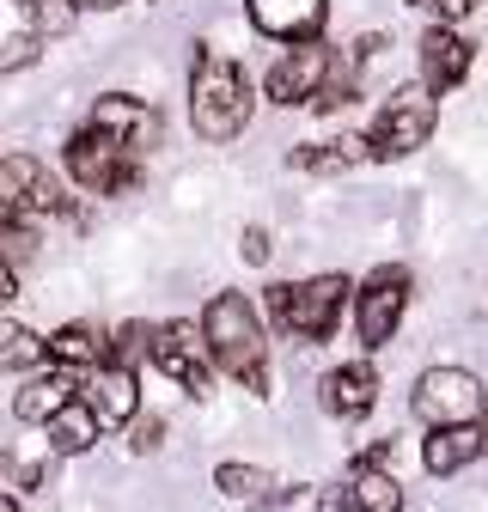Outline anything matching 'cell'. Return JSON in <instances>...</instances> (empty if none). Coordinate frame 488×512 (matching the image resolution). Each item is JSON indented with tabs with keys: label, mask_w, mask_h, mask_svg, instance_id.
Masks as SVG:
<instances>
[{
	"label": "cell",
	"mask_w": 488,
	"mask_h": 512,
	"mask_svg": "<svg viewBox=\"0 0 488 512\" xmlns=\"http://www.w3.org/2000/svg\"><path fill=\"white\" fill-rule=\"evenodd\" d=\"M129 445H135V452H159V445H165V421L159 415H147V421L135 415V439Z\"/></svg>",
	"instance_id": "obj_26"
},
{
	"label": "cell",
	"mask_w": 488,
	"mask_h": 512,
	"mask_svg": "<svg viewBox=\"0 0 488 512\" xmlns=\"http://www.w3.org/2000/svg\"><path fill=\"white\" fill-rule=\"evenodd\" d=\"M153 366L165 378H177L190 397H208L214 391V354H208V336L196 324H159L153 330Z\"/></svg>",
	"instance_id": "obj_8"
},
{
	"label": "cell",
	"mask_w": 488,
	"mask_h": 512,
	"mask_svg": "<svg viewBox=\"0 0 488 512\" xmlns=\"http://www.w3.org/2000/svg\"><path fill=\"white\" fill-rule=\"evenodd\" d=\"M68 171H74L80 189H92V196H129V189L141 183V153L129 141H116L110 128L86 122L68 141Z\"/></svg>",
	"instance_id": "obj_4"
},
{
	"label": "cell",
	"mask_w": 488,
	"mask_h": 512,
	"mask_svg": "<svg viewBox=\"0 0 488 512\" xmlns=\"http://www.w3.org/2000/svg\"><path fill=\"white\" fill-rule=\"evenodd\" d=\"M330 80H336V55H330V43H318V37H312V43H293V49L275 61V68H269V80H263V86H269V98H275V104H287V110H293V104H318Z\"/></svg>",
	"instance_id": "obj_9"
},
{
	"label": "cell",
	"mask_w": 488,
	"mask_h": 512,
	"mask_svg": "<svg viewBox=\"0 0 488 512\" xmlns=\"http://www.w3.org/2000/svg\"><path fill=\"white\" fill-rule=\"evenodd\" d=\"M43 433H49V452H55V458H80V452H92V445H98L104 421H98V409H92L86 397H74Z\"/></svg>",
	"instance_id": "obj_20"
},
{
	"label": "cell",
	"mask_w": 488,
	"mask_h": 512,
	"mask_svg": "<svg viewBox=\"0 0 488 512\" xmlns=\"http://www.w3.org/2000/svg\"><path fill=\"white\" fill-rule=\"evenodd\" d=\"M403 305H409V269L403 263H385L366 275V287L354 293V324H360V342L366 348H385L403 324Z\"/></svg>",
	"instance_id": "obj_7"
},
{
	"label": "cell",
	"mask_w": 488,
	"mask_h": 512,
	"mask_svg": "<svg viewBox=\"0 0 488 512\" xmlns=\"http://www.w3.org/2000/svg\"><path fill=\"white\" fill-rule=\"evenodd\" d=\"M318 512H403V488H397V476L385 464L354 458L348 482H336V488L318 494Z\"/></svg>",
	"instance_id": "obj_10"
},
{
	"label": "cell",
	"mask_w": 488,
	"mask_h": 512,
	"mask_svg": "<svg viewBox=\"0 0 488 512\" xmlns=\"http://www.w3.org/2000/svg\"><path fill=\"white\" fill-rule=\"evenodd\" d=\"M251 74L238 68L232 55H196V68H190V122H196V135L202 141H238L244 128H251Z\"/></svg>",
	"instance_id": "obj_2"
},
{
	"label": "cell",
	"mask_w": 488,
	"mask_h": 512,
	"mask_svg": "<svg viewBox=\"0 0 488 512\" xmlns=\"http://www.w3.org/2000/svg\"><path fill=\"white\" fill-rule=\"evenodd\" d=\"M141 348H153V330H147V324H122V330H116V342H110V360L129 366Z\"/></svg>",
	"instance_id": "obj_24"
},
{
	"label": "cell",
	"mask_w": 488,
	"mask_h": 512,
	"mask_svg": "<svg viewBox=\"0 0 488 512\" xmlns=\"http://www.w3.org/2000/svg\"><path fill=\"white\" fill-rule=\"evenodd\" d=\"M202 336L220 372H232L238 384H251L257 397H269V342H263V317L244 293H214L202 311Z\"/></svg>",
	"instance_id": "obj_1"
},
{
	"label": "cell",
	"mask_w": 488,
	"mask_h": 512,
	"mask_svg": "<svg viewBox=\"0 0 488 512\" xmlns=\"http://www.w3.org/2000/svg\"><path fill=\"white\" fill-rule=\"evenodd\" d=\"M214 488L226 494V500H244L251 512H269V506H281V500H293V488H281L269 470H257V464H220L214 470Z\"/></svg>",
	"instance_id": "obj_19"
},
{
	"label": "cell",
	"mask_w": 488,
	"mask_h": 512,
	"mask_svg": "<svg viewBox=\"0 0 488 512\" xmlns=\"http://www.w3.org/2000/svg\"><path fill=\"white\" fill-rule=\"evenodd\" d=\"M80 397V378L68 372V366H55V372H37V378H25L19 384V397H13V415L19 421H31V427H49L61 409H68Z\"/></svg>",
	"instance_id": "obj_17"
},
{
	"label": "cell",
	"mask_w": 488,
	"mask_h": 512,
	"mask_svg": "<svg viewBox=\"0 0 488 512\" xmlns=\"http://www.w3.org/2000/svg\"><path fill=\"white\" fill-rule=\"evenodd\" d=\"M238 250H244V263H269V232H263V226H244Z\"/></svg>",
	"instance_id": "obj_28"
},
{
	"label": "cell",
	"mask_w": 488,
	"mask_h": 512,
	"mask_svg": "<svg viewBox=\"0 0 488 512\" xmlns=\"http://www.w3.org/2000/svg\"><path fill=\"white\" fill-rule=\"evenodd\" d=\"M360 159H373V141H354V135H342V141H330V147L293 153L299 171H342V165H360Z\"/></svg>",
	"instance_id": "obj_22"
},
{
	"label": "cell",
	"mask_w": 488,
	"mask_h": 512,
	"mask_svg": "<svg viewBox=\"0 0 488 512\" xmlns=\"http://www.w3.org/2000/svg\"><path fill=\"white\" fill-rule=\"evenodd\" d=\"M80 397L98 409L104 427H122V421H135L141 415V384H135V366H122V360H104L86 372L80 384Z\"/></svg>",
	"instance_id": "obj_12"
},
{
	"label": "cell",
	"mask_w": 488,
	"mask_h": 512,
	"mask_svg": "<svg viewBox=\"0 0 488 512\" xmlns=\"http://www.w3.org/2000/svg\"><path fill=\"white\" fill-rule=\"evenodd\" d=\"M415 415H421L427 427H464V421H482V415H488L482 378L464 372V366H427L421 384H415Z\"/></svg>",
	"instance_id": "obj_6"
},
{
	"label": "cell",
	"mask_w": 488,
	"mask_h": 512,
	"mask_svg": "<svg viewBox=\"0 0 488 512\" xmlns=\"http://www.w3.org/2000/svg\"><path fill=\"white\" fill-rule=\"evenodd\" d=\"M476 458H488V445H482V421L434 427V433H427V445H421V464L434 470V476H452V470H464V464H476Z\"/></svg>",
	"instance_id": "obj_18"
},
{
	"label": "cell",
	"mask_w": 488,
	"mask_h": 512,
	"mask_svg": "<svg viewBox=\"0 0 488 512\" xmlns=\"http://www.w3.org/2000/svg\"><path fill=\"white\" fill-rule=\"evenodd\" d=\"M373 403H379V372L366 360H348V366L324 372V415L360 421V415H373Z\"/></svg>",
	"instance_id": "obj_16"
},
{
	"label": "cell",
	"mask_w": 488,
	"mask_h": 512,
	"mask_svg": "<svg viewBox=\"0 0 488 512\" xmlns=\"http://www.w3.org/2000/svg\"><path fill=\"white\" fill-rule=\"evenodd\" d=\"M49 360L68 366V372H92V366L110 360V336H104L98 324H61V330L49 336Z\"/></svg>",
	"instance_id": "obj_21"
},
{
	"label": "cell",
	"mask_w": 488,
	"mask_h": 512,
	"mask_svg": "<svg viewBox=\"0 0 488 512\" xmlns=\"http://www.w3.org/2000/svg\"><path fill=\"white\" fill-rule=\"evenodd\" d=\"M92 122L110 128L116 141H129L135 153H153V147H159V110L141 104V98H129V92H104V98L92 104Z\"/></svg>",
	"instance_id": "obj_14"
},
{
	"label": "cell",
	"mask_w": 488,
	"mask_h": 512,
	"mask_svg": "<svg viewBox=\"0 0 488 512\" xmlns=\"http://www.w3.org/2000/svg\"><path fill=\"white\" fill-rule=\"evenodd\" d=\"M354 281L348 275H312V281H275L269 287V324L293 342H330L342 311L354 305Z\"/></svg>",
	"instance_id": "obj_3"
},
{
	"label": "cell",
	"mask_w": 488,
	"mask_h": 512,
	"mask_svg": "<svg viewBox=\"0 0 488 512\" xmlns=\"http://www.w3.org/2000/svg\"><path fill=\"white\" fill-rule=\"evenodd\" d=\"M409 7H421V13H434L440 25H452V19H464L476 0H409Z\"/></svg>",
	"instance_id": "obj_27"
},
{
	"label": "cell",
	"mask_w": 488,
	"mask_h": 512,
	"mask_svg": "<svg viewBox=\"0 0 488 512\" xmlns=\"http://www.w3.org/2000/svg\"><path fill=\"white\" fill-rule=\"evenodd\" d=\"M244 13L275 43H312L324 31V0H244Z\"/></svg>",
	"instance_id": "obj_13"
},
{
	"label": "cell",
	"mask_w": 488,
	"mask_h": 512,
	"mask_svg": "<svg viewBox=\"0 0 488 512\" xmlns=\"http://www.w3.org/2000/svg\"><path fill=\"white\" fill-rule=\"evenodd\" d=\"M74 7L86 13V7H98V13H110V7H122V0H74Z\"/></svg>",
	"instance_id": "obj_29"
},
{
	"label": "cell",
	"mask_w": 488,
	"mask_h": 512,
	"mask_svg": "<svg viewBox=\"0 0 488 512\" xmlns=\"http://www.w3.org/2000/svg\"><path fill=\"white\" fill-rule=\"evenodd\" d=\"M31 55H37V37H31V31H13V37H7V55H0V74H19Z\"/></svg>",
	"instance_id": "obj_25"
},
{
	"label": "cell",
	"mask_w": 488,
	"mask_h": 512,
	"mask_svg": "<svg viewBox=\"0 0 488 512\" xmlns=\"http://www.w3.org/2000/svg\"><path fill=\"white\" fill-rule=\"evenodd\" d=\"M0 208L31 220V214H68V196H61V183L31 159V153H13L0 165Z\"/></svg>",
	"instance_id": "obj_11"
},
{
	"label": "cell",
	"mask_w": 488,
	"mask_h": 512,
	"mask_svg": "<svg viewBox=\"0 0 488 512\" xmlns=\"http://www.w3.org/2000/svg\"><path fill=\"white\" fill-rule=\"evenodd\" d=\"M440 122V92L434 86H403L379 104L373 116V159H409L415 147H427V135H434Z\"/></svg>",
	"instance_id": "obj_5"
},
{
	"label": "cell",
	"mask_w": 488,
	"mask_h": 512,
	"mask_svg": "<svg viewBox=\"0 0 488 512\" xmlns=\"http://www.w3.org/2000/svg\"><path fill=\"white\" fill-rule=\"evenodd\" d=\"M482 445H488V415H482Z\"/></svg>",
	"instance_id": "obj_31"
},
{
	"label": "cell",
	"mask_w": 488,
	"mask_h": 512,
	"mask_svg": "<svg viewBox=\"0 0 488 512\" xmlns=\"http://www.w3.org/2000/svg\"><path fill=\"white\" fill-rule=\"evenodd\" d=\"M0 512H19V500H13V494H7V500H0Z\"/></svg>",
	"instance_id": "obj_30"
},
{
	"label": "cell",
	"mask_w": 488,
	"mask_h": 512,
	"mask_svg": "<svg viewBox=\"0 0 488 512\" xmlns=\"http://www.w3.org/2000/svg\"><path fill=\"white\" fill-rule=\"evenodd\" d=\"M470 37H458L452 25H427L421 31V86L434 92H452L464 74H470Z\"/></svg>",
	"instance_id": "obj_15"
},
{
	"label": "cell",
	"mask_w": 488,
	"mask_h": 512,
	"mask_svg": "<svg viewBox=\"0 0 488 512\" xmlns=\"http://www.w3.org/2000/svg\"><path fill=\"white\" fill-rule=\"evenodd\" d=\"M49 360V342L43 336H31L25 324H7L0 330V366L7 372H31V366H43Z\"/></svg>",
	"instance_id": "obj_23"
}]
</instances>
